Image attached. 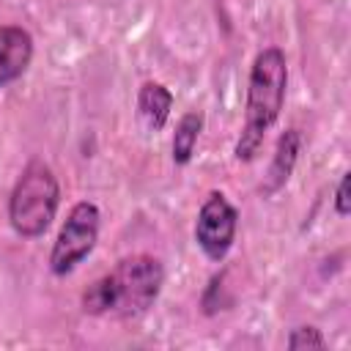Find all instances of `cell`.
<instances>
[{
	"mask_svg": "<svg viewBox=\"0 0 351 351\" xmlns=\"http://www.w3.org/2000/svg\"><path fill=\"white\" fill-rule=\"evenodd\" d=\"M165 282L162 261L154 255L121 258L104 277L88 285L82 293V310L104 318L143 315L159 296Z\"/></svg>",
	"mask_w": 351,
	"mask_h": 351,
	"instance_id": "cell-1",
	"label": "cell"
},
{
	"mask_svg": "<svg viewBox=\"0 0 351 351\" xmlns=\"http://www.w3.org/2000/svg\"><path fill=\"white\" fill-rule=\"evenodd\" d=\"M285 88H288V63L282 49L266 47L255 55L252 69H250V82H247V107H244V126L241 137L236 143V159L250 162L271 123L280 118L282 101H285Z\"/></svg>",
	"mask_w": 351,
	"mask_h": 351,
	"instance_id": "cell-2",
	"label": "cell"
},
{
	"mask_svg": "<svg viewBox=\"0 0 351 351\" xmlns=\"http://www.w3.org/2000/svg\"><path fill=\"white\" fill-rule=\"evenodd\" d=\"M58 203H60V186L55 173L49 170V165L33 159L27 162V167L22 170V176L11 189L8 222L19 236L36 239L55 219Z\"/></svg>",
	"mask_w": 351,
	"mask_h": 351,
	"instance_id": "cell-3",
	"label": "cell"
},
{
	"mask_svg": "<svg viewBox=\"0 0 351 351\" xmlns=\"http://www.w3.org/2000/svg\"><path fill=\"white\" fill-rule=\"evenodd\" d=\"M99 208L96 203H77L66 222L60 225V233L52 244V252H49V269L55 277H66L71 274L88 255L90 250L96 247V239H99Z\"/></svg>",
	"mask_w": 351,
	"mask_h": 351,
	"instance_id": "cell-4",
	"label": "cell"
},
{
	"mask_svg": "<svg viewBox=\"0 0 351 351\" xmlns=\"http://www.w3.org/2000/svg\"><path fill=\"white\" fill-rule=\"evenodd\" d=\"M236 228H239V211L233 208V203L222 192H211L203 200L195 222V241L206 252V258L222 261L233 247Z\"/></svg>",
	"mask_w": 351,
	"mask_h": 351,
	"instance_id": "cell-5",
	"label": "cell"
},
{
	"mask_svg": "<svg viewBox=\"0 0 351 351\" xmlns=\"http://www.w3.org/2000/svg\"><path fill=\"white\" fill-rule=\"evenodd\" d=\"M33 60V36L25 27H0V85L19 80Z\"/></svg>",
	"mask_w": 351,
	"mask_h": 351,
	"instance_id": "cell-6",
	"label": "cell"
},
{
	"mask_svg": "<svg viewBox=\"0 0 351 351\" xmlns=\"http://www.w3.org/2000/svg\"><path fill=\"white\" fill-rule=\"evenodd\" d=\"M299 151H302V134L299 129H285L274 145V156H271V165H269V173H266V181H263V195H274L280 192L293 167H296V159H299Z\"/></svg>",
	"mask_w": 351,
	"mask_h": 351,
	"instance_id": "cell-7",
	"label": "cell"
},
{
	"mask_svg": "<svg viewBox=\"0 0 351 351\" xmlns=\"http://www.w3.org/2000/svg\"><path fill=\"white\" fill-rule=\"evenodd\" d=\"M137 110H140L143 123L151 132H159V129H165V123L170 118L173 93L162 82H143V88L137 93Z\"/></svg>",
	"mask_w": 351,
	"mask_h": 351,
	"instance_id": "cell-8",
	"label": "cell"
},
{
	"mask_svg": "<svg viewBox=\"0 0 351 351\" xmlns=\"http://www.w3.org/2000/svg\"><path fill=\"white\" fill-rule=\"evenodd\" d=\"M203 129V115L200 112H186L181 115L176 134H173V162L176 165H189L195 156V145Z\"/></svg>",
	"mask_w": 351,
	"mask_h": 351,
	"instance_id": "cell-9",
	"label": "cell"
},
{
	"mask_svg": "<svg viewBox=\"0 0 351 351\" xmlns=\"http://www.w3.org/2000/svg\"><path fill=\"white\" fill-rule=\"evenodd\" d=\"M288 348H293V351H302V348H326V340H324V335L315 326H299V329L291 332Z\"/></svg>",
	"mask_w": 351,
	"mask_h": 351,
	"instance_id": "cell-10",
	"label": "cell"
},
{
	"mask_svg": "<svg viewBox=\"0 0 351 351\" xmlns=\"http://www.w3.org/2000/svg\"><path fill=\"white\" fill-rule=\"evenodd\" d=\"M335 211L340 217H348L351 214V203H348V173L340 178L337 184V192H335Z\"/></svg>",
	"mask_w": 351,
	"mask_h": 351,
	"instance_id": "cell-11",
	"label": "cell"
}]
</instances>
